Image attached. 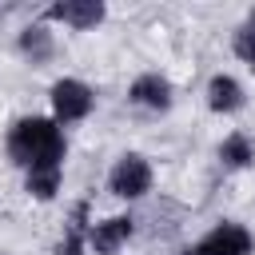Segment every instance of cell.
I'll use <instances>...</instances> for the list:
<instances>
[{
  "label": "cell",
  "mask_w": 255,
  "mask_h": 255,
  "mask_svg": "<svg viewBox=\"0 0 255 255\" xmlns=\"http://www.w3.org/2000/svg\"><path fill=\"white\" fill-rule=\"evenodd\" d=\"M8 155L20 167H28V171L60 167V159H64V135H60L56 120H40V116L16 120V128L8 135Z\"/></svg>",
  "instance_id": "1"
},
{
  "label": "cell",
  "mask_w": 255,
  "mask_h": 255,
  "mask_svg": "<svg viewBox=\"0 0 255 255\" xmlns=\"http://www.w3.org/2000/svg\"><path fill=\"white\" fill-rule=\"evenodd\" d=\"M147 187H151V167H147V159L124 155V159L112 167V191H116L120 199H139Z\"/></svg>",
  "instance_id": "2"
},
{
  "label": "cell",
  "mask_w": 255,
  "mask_h": 255,
  "mask_svg": "<svg viewBox=\"0 0 255 255\" xmlns=\"http://www.w3.org/2000/svg\"><path fill=\"white\" fill-rule=\"evenodd\" d=\"M52 108H56V120L60 124H72V120H84L92 112V92L88 84L80 80H60L52 88Z\"/></svg>",
  "instance_id": "3"
},
{
  "label": "cell",
  "mask_w": 255,
  "mask_h": 255,
  "mask_svg": "<svg viewBox=\"0 0 255 255\" xmlns=\"http://www.w3.org/2000/svg\"><path fill=\"white\" fill-rule=\"evenodd\" d=\"M195 255H251V235L239 223H219L215 231L203 235L199 247H191Z\"/></svg>",
  "instance_id": "4"
},
{
  "label": "cell",
  "mask_w": 255,
  "mask_h": 255,
  "mask_svg": "<svg viewBox=\"0 0 255 255\" xmlns=\"http://www.w3.org/2000/svg\"><path fill=\"white\" fill-rule=\"evenodd\" d=\"M48 16L52 20H64L72 28H96L104 20V4L100 0H60V4L48 8Z\"/></svg>",
  "instance_id": "5"
},
{
  "label": "cell",
  "mask_w": 255,
  "mask_h": 255,
  "mask_svg": "<svg viewBox=\"0 0 255 255\" xmlns=\"http://www.w3.org/2000/svg\"><path fill=\"white\" fill-rule=\"evenodd\" d=\"M131 235V219L128 215H112V219H104V223H96L92 231H88V243L100 251V255H112V251H120V243Z\"/></svg>",
  "instance_id": "6"
},
{
  "label": "cell",
  "mask_w": 255,
  "mask_h": 255,
  "mask_svg": "<svg viewBox=\"0 0 255 255\" xmlns=\"http://www.w3.org/2000/svg\"><path fill=\"white\" fill-rule=\"evenodd\" d=\"M131 100L143 104V108H167V104H171V88H167L163 76L147 72V76H139V80L131 84Z\"/></svg>",
  "instance_id": "7"
},
{
  "label": "cell",
  "mask_w": 255,
  "mask_h": 255,
  "mask_svg": "<svg viewBox=\"0 0 255 255\" xmlns=\"http://www.w3.org/2000/svg\"><path fill=\"white\" fill-rule=\"evenodd\" d=\"M207 104H211V112H235V108L243 104V88H239L231 76H211V84H207Z\"/></svg>",
  "instance_id": "8"
},
{
  "label": "cell",
  "mask_w": 255,
  "mask_h": 255,
  "mask_svg": "<svg viewBox=\"0 0 255 255\" xmlns=\"http://www.w3.org/2000/svg\"><path fill=\"white\" fill-rule=\"evenodd\" d=\"M219 159H223L227 167H247V163L255 159V151H251V143H247L243 135H227L223 147H219Z\"/></svg>",
  "instance_id": "9"
},
{
  "label": "cell",
  "mask_w": 255,
  "mask_h": 255,
  "mask_svg": "<svg viewBox=\"0 0 255 255\" xmlns=\"http://www.w3.org/2000/svg\"><path fill=\"white\" fill-rule=\"evenodd\" d=\"M20 48L32 56V64H44V60L52 56V40H48L44 28H28V32L20 36Z\"/></svg>",
  "instance_id": "10"
},
{
  "label": "cell",
  "mask_w": 255,
  "mask_h": 255,
  "mask_svg": "<svg viewBox=\"0 0 255 255\" xmlns=\"http://www.w3.org/2000/svg\"><path fill=\"white\" fill-rule=\"evenodd\" d=\"M60 187V167H44V171H28V191L36 199H52Z\"/></svg>",
  "instance_id": "11"
},
{
  "label": "cell",
  "mask_w": 255,
  "mask_h": 255,
  "mask_svg": "<svg viewBox=\"0 0 255 255\" xmlns=\"http://www.w3.org/2000/svg\"><path fill=\"white\" fill-rule=\"evenodd\" d=\"M235 56L247 60V64H255V32H251V28L235 32Z\"/></svg>",
  "instance_id": "12"
},
{
  "label": "cell",
  "mask_w": 255,
  "mask_h": 255,
  "mask_svg": "<svg viewBox=\"0 0 255 255\" xmlns=\"http://www.w3.org/2000/svg\"><path fill=\"white\" fill-rule=\"evenodd\" d=\"M179 255H195V251H179Z\"/></svg>",
  "instance_id": "13"
},
{
  "label": "cell",
  "mask_w": 255,
  "mask_h": 255,
  "mask_svg": "<svg viewBox=\"0 0 255 255\" xmlns=\"http://www.w3.org/2000/svg\"><path fill=\"white\" fill-rule=\"evenodd\" d=\"M251 32H255V16H251Z\"/></svg>",
  "instance_id": "14"
}]
</instances>
